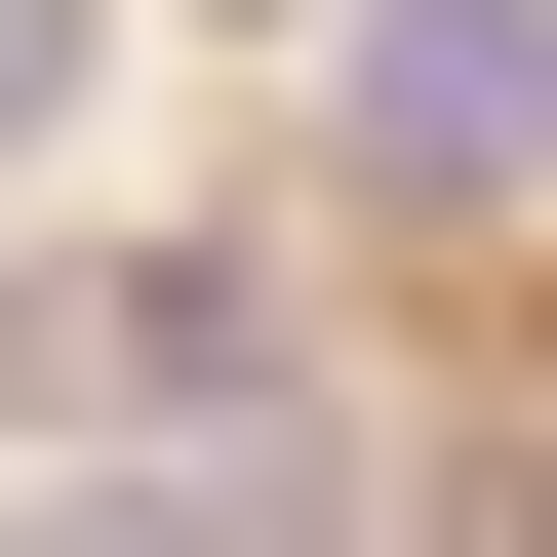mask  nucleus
<instances>
[{"instance_id": "f257e3e1", "label": "nucleus", "mask_w": 557, "mask_h": 557, "mask_svg": "<svg viewBox=\"0 0 557 557\" xmlns=\"http://www.w3.org/2000/svg\"><path fill=\"white\" fill-rule=\"evenodd\" d=\"M359 160L398 199H518L557 160V0H359Z\"/></svg>"}, {"instance_id": "f03ea898", "label": "nucleus", "mask_w": 557, "mask_h": 557, "mask_svg": "<svg viewBox=\"0 0 557 557\" xmlns=\"http://www.w3.org/2000/svg\"><path fill=\"white\" fill-rule=\"evenodd\" d=\"M40 81H81V0H0V120H40Z\"/></svg>"}]
</instances>
